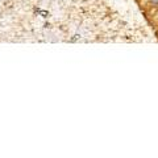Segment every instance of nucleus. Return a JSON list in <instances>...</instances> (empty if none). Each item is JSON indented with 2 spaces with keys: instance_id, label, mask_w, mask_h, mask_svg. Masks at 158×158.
Wrapping results in <instances>:
<instances>
[{
  "instance_id": "obj_1",
  "label": "nucleus",
  "mask_w": 158,
  "mask_h": 158,
  "mask_svg": "<svg viewBox=\"0 0 158 158\" xmlns=\"http://www.w3.org/2000/svg\"><path fill=\"white\" fill-rule=\"evenodd\" d=\"M150 2H152V4H154V6L158 4V0H150Z\"/></svg>"
}]
</instances>
